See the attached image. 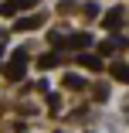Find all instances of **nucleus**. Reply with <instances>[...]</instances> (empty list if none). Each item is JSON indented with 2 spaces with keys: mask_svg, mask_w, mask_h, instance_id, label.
<instances>
[{
  "mask_svg": "<svg viewBox=\"0 0 129 133\" xmlns=\"http://www.w3.org/2000/svg\"><path fill=\"white\" fill-rule=\"evenodd\" d=\"M24 68H27V51L17 48V51H14V58H10V62H7V68H4V78H10V82H20V78H24Z\"/></svg>",
  "mask_w": 129,
  "mask_h": 133,
  "instance_id": "1",
  "label": "nucleus"
},
{
  "mask_svg": "<svg viewBox=\"0 0 129 133\" xmlns=\"http://www.w3.org/2000/svg\"><path fill=\"white\" fill-rule=\"evenodd\" d=\"M78 65H82V68L98 72V68H102V58H98V55H92V51H82V55H78Z\"/></svg>",
  "mask_w": 129,
  "mask_h": 133,
  "instance_id": "5",
  "label": "nucleus"
},
{
  "mask_svg": "<svg viewBox=\"0 0 129 133\" xmlns=\"http://www.w3.org/2000/svg\"><path fill=\"white\" fill-rule=\"evenodd\" d=\"M65 89H85V78L75 75V72H68V75H65Z\"/></svg>",
  "mask_w": 129,
  "mask_h": 133,
  "instance_id": "7",
  "label": "nucleus"
},
{
  "mask_svg": "<svg viewBox=\"0 0 129 133\" xmlns=\"http://www.w3.org/2000/svg\"><path fill=\"white\" fill-rule=\"evenodd\" d=\"M20 133H24V130H20Z\"/></svg>",
  "mask_w": 129,
  "mask_h": 133,
  "instance_id": "10",
  "label": "nucleus"
},
{
  "mask_svg": "<svg viewBox=\"0 0 129 133\" xmlns=\"http://www.w3.org/2000/svg\"><path fill=\"white\" fill-rule=\"evenodd\" d=\"M109 75L116 78V82H126V85H129V65H126V62H116V65H109Z\"/></svg>",
  "mask_w": 129,
  "mask_h": 133,
  "instance_id": "4",
  "label": "nucleus"
},
{
  "mask_svg": "<svg viewBox=\"0 0 129 133\" xmlns=\"http://www.w3.org/2000/svg\"><path fill=\"white\" fill-rule=\"evenodd\" d=\"M122 17H126V10L122 7H112L105 17H102V24H105V31H119L122 28Z\"/></svg>",
  "mask_w": 129,
  "mask_h": 133,
  "instance_id": "2",
  "label": "nucleus"
},
{
  "mask_svg": "<svg viewBox=\"0 0 129 133\" xmlns=\"http://www.w3.org/2000/svg\"><path fill=\"white\" fill-rule=\"evenodd\" d=\"M68 44H71V48H88V44H92V38H88V34H71V38H68Z\"/></svg>",
  "mask_w": 129,
  "mask_h": 133,
  "instance_id": "9",
  "label": "nucleus"
},
{
  "mask_svg": "<svg viewBox=\"0 0 129 133\" xmlns=\"http://www.w3.org/2000/svg\"><path fill=\"white\" fill-rule=\"evenodd\" d=\"M41 24H44V17L37 14V17H20V21L14 24V28H17V31H37Z\"/></svg>",
  "mask_w": 129,
  "mask_h": 133,
  "instance_id": "6",
  "label": "nucleus"
},
{
  "mask_svg": "<svg viewBox=\"0 0 129 133\" xmlns=\"http://www.w3.org/2000/svg\"><path fill=\"white\" fill-rule=\"evenodd\" d=\"M58 62H61V58H58V55H55V51H51V55H41V58H37V65H41V68H44V72H48V68H55V65H58Z\"/></svg>",
  "mask_w": 129,
  "mask_h": 133,
  "instance_id": "8",
  "label": "nucleus"
},
{
  "mask_svg": "<svg viewBox=\"0 0 129 133\" xmlns=\"http://www.w3.org/2000/svg\"><path fill=\"white\" fill-rule=\"evenodd\" d=\"M37 0H7V4H0V14H17V10H27V7H34Z\"/></svg>",
  "mask_w": 129,
  "mask_h": 133,
  "instance_id": "3",
  "label": "nucleus"
}]
</instances>
